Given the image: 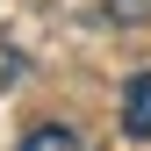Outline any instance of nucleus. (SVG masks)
Returning a JSON list of instances; mask_svg holds the SVG:
<instances>
[{
	"label": "nucleus",
	"instance_id": "1",
	"mask_svg": "<svg viewBox=\"0 0 151 151\" xmlns=\"http://www.w3.org/2000/svg\"><path fill=\"white\" fill-rule=\"evenodd\" d=\"M122 137H151V72H129L122 79Z\"/></svg>",
	"mask_w": 151,
	"mask_h": 151
},
{
	"label": "nucleus",
	"instance_id": "2",
	"mask_svg": "<svg viewBox=\"0 0 151 151\" xmlns=\"http://www.w3.org/2000/svg\"><path fill=\"white\" fill-rule=\"evenodd\" d=\"M14 151H86V144H79V129H65V122H36Z\"/></svg>",
	"mask_w": 151,
	"mask_h": 151
},
{
	"label": "nucleus",
	"instance_id": "3",
	"mask_svg": "<svg viewBox=\"0 0 151 151\" xmlns=\"http://www.w3.org/2000/svg\"><path fill=\"white\" fill-rule=\"evenodd\" d=\"M101 14L115 29H137V22H151V0H101Z\"/></svg>",
	"mask_w": 151,
	"mask_h": 151
}]
</instances>
